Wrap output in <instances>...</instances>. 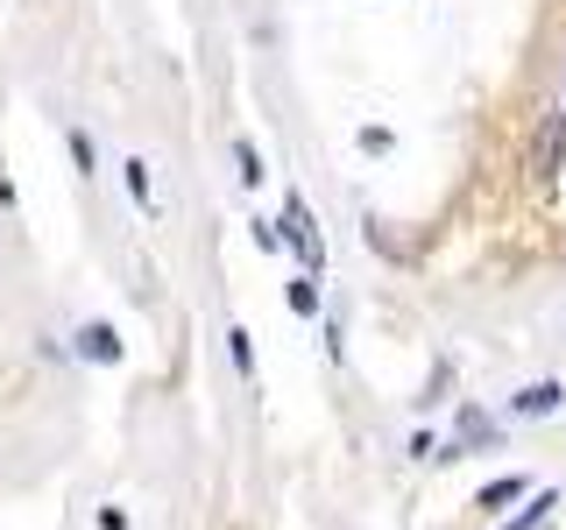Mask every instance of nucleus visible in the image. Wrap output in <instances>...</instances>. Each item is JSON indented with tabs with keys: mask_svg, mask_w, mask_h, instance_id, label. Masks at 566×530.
<instances>
[{
	"mask_svg": "<svg viewBox=\"0 0 566 530\" xmlns=\"http://www.w3.org/2000/svg\"><path fill=\"white\" fill-rule=\"evenodd\" d=\"M566 163V114H545L538 141H531V177H559Z\"/></svg>",
	"mask_w": 566,
	"mask_h": 530,
	"instance_id": "1",
	"label": "nucleus"
},
{
	"mask_svg": "<svg viewBox=\"0 0 566 530\" xmlns=\"http://www.w3.org/2000/svg\"><path fill=\"white\" fill-rule=\"evenodd\" d=\"M283 226H291V247L305 262H318V234H312V212H305V199H283Z\"/></svg>",
	"mask_w": 566,
	"mask_h": 530,
	"instance_id": "2",
	"label": "nucleus"
},
{
	"mask_svg": "<svg viewBox=\"0 0 566 530\" xmlns=\"http://www.w3.org/2000/svg\"><path fill=\"white\" fill-rule=\"evenodd\" d=\"M78 353H85V361H120V332L93 318V326H78Z\"/></svg>",
	"mask_w": 566,
	"mask_h": 530,
	"instance_id": "3",
	"label": "nucleus"
},
{
	"mask_svg": "<svg viewBox=\"0 0 566 530\" xmlns=\"http://www.w3.org/2000/svg\"><path fill=\"white\" fill-rule=\"evenodd\" d=\"M559 396H566L559 382H531L524 396H510V411H517V417H545V411H559Z\"/></svg>",
	"mask_w": 566,
	"mask_h": 530,
	"instance_id": "4",
	"label": "nucleus"
},
{
	"mask_svg": "<svg viewBox=\"0 0 566 530\" xmlns=\"http://www.w3.org/2000/svg\"><path fill=\"white\" fill-rule=\"evenodd\" d=\"M120 177H128V191H135V205H156V184H149V163H120Z\"/></svg>",
	"mask_w": 566,
	"mask_h": 530,
	"instance_id": "5",
	"label": "nucleus"
},
{
	"mask_svg": "<svg viewBox=\"0 0 566 530\" xmlns=\"http://www.w3.org/2000/svg\"><path fill=\"white\" fill-rule=\"evenodd\" d=\"M553 502H559V495H531V509H517V517H510V530H538L545 517H553Z\"/></svg>",
	"mask_w": 566,
	"mask_h": 530,
	"instance_id": "6",
	"label": "nucleus"
},
{
	"mask_svg": "<svg viewBox=\"0 0 566 530\" xmlns=\"http://www.w3.org/2000/svg\"><path fill=\"white\" fill-rule=\"evenodd\" d=\"M524 495V474H510V481H489L482 488V509H503V502H517Z\"/></svg>",
	"mask_w": 566,
	"mask_h": 530,
	"instance_id": "7",
	"label": "nucleus"
},
{
	"mask_svg": "<svg viewBox=\"0 0 566 530\" xmlns=\"http://www.w3.org/2000/svg\"><path fill=\"white\" fill-rule=\"evenodd\" d=\"M234 163H241V184H262V156H255V141H234Z\"/></svg>",
	"mask_w": 566,
	"mask_h": 530,
	"instance_id": "8",
	"label": "nucleus"
},
{
	"mask_svg": "<svg viewBox=\"0 0 566 530\" xmlns=\"http://www.w3.org/2000/svg\"><path fill=\"white\" fill-rule=\"evenodd\" d=\"M227 347H234V368H241V375H255V347H248V332H241V326L227 332Z\"/></svg>",
	"mask_w": 566,
	"mask_h": 530,
	"instance_id": "9",
	"label": "nucleus"
},
{
	"mask_svg": "<svg viewBox=\"0 0 566 530\" xmlns=\"http://www.w3.org/2000/svg\"><path fill=\"white\" fill-rule=\"evenodd\" d=\"M291 305H297V311H318V283H312V276L291 283Z\"/></svg>",
	"mask_w": 566,
	"mask_h": 530,
	"instance_id": "10",
	"label": "nucleus"
}]
</instances>
